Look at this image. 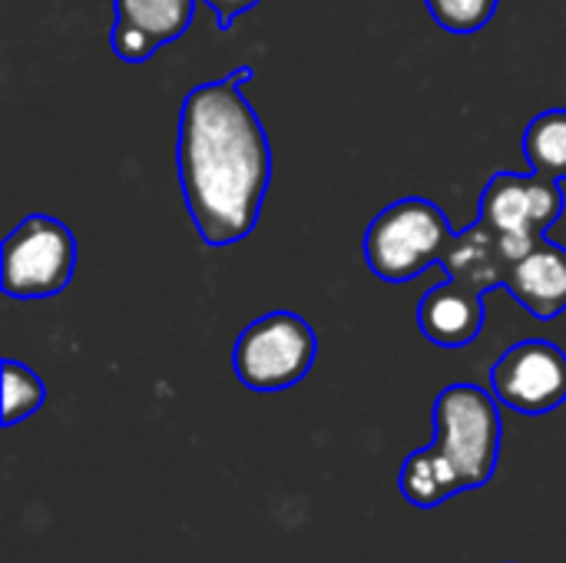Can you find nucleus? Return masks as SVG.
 Masks as SVG:
<instances>
[{
	"label": "nucleus",
	"mask_w": 566,
	"mask_h": 563,
	"mask_svg": "<svg viewBox=\"0 0 566 563\" xmlns=\"http://www.w3.org/2000/svg\"><path fill=\"white\" fill-rule=\"evenodd\" d=\"M245 80H252V66L199 83L179 110V186L209 249L235 246L255 229L272 183V146L242 93Z\"/></svg>",
	"instance_id": "f257e3e1"
},
{
	"label": "nucleus",
	"mask_w": 566,
	"mask_h": 563,
	"mask_svg": "<svg viewBox=\"0 0 566 563\" xmlns=\"http://www.w3.org/2000/svg\"><path fill=\"white\" fill-rule=\"evenodd\" d=\"M451 226L444 212L421 196L385 206L365 229V262L385 282H411L434 262H441Z\"/></svg>",
	"instance_id": "f03ea898"
},
{
	"label": "nucleus",
	"mask_w": 566,
	"mask_h": 563,
	"mask_svg": "<svg viewBox=\"0 0 566 563\" xmlns=\"http://www.w3.org/2000/svg\"><path fill=\"white\" fill-rule=\"evenodd\" d=\"M431 451L451 465L464 491L484 488L501 455L497 398L478 385H451L434 402V445Z\"/></svg>",
	"instance_id": "7ed1b4c3"
},
{
	"label": "nucleus",
	"mask_w": 566,
	"mask_h": 563,
	"mask_svg": "<svg viewBox=\"0 0 566 563\" xmlns=\"http://www.w3.org/2000/svg\"><path fill=\"white\" fill-rule=\"evenodd\" d=\"M76 269L73 232L43 212L20 219L3 239L0 285L10 299H53L60 295Z\"/></svg>",
	"instance_id": "20e7f679"
},
{
	"label": "nucleus",
	"mask_w": 566,
	"mask_h": 563,
	"mask_svg": "<svg viewBox=\"0 0 566 563\" xmlns=\"http://www.w3.org/2000/svg\"><path fill=\"white\" fill-rule=\"evenodd\" d=\"M315 352V332L302 315L269 312L239 335L232 368L252 392H285L308 375Z\"/></svg>",
	"instance_id": "39448f33"
},
{
	"label": "nucleus",
	"mask_w": 566,
	"mask_h": 563,
	"mask_svg": "<svg viewBox=\"0 0 566 563\" xmlns=\"http://www.w3.org/2000/svg\"><path fill=\"white\" fill-rule=\"evenodd\" d=\"M564 216V189L541 173H497L481 192V219L497 232L511 262L544 242Z\"/></svg>",
	"instance_id": "423d86ee"
},
{
	"label": "nucleus",
	"mask_w": 566,
	"mask_h": 563,
	"mask_svg": "<svg viewBox=\"0 0 566 563\" xmlns=\"http://www.w3.org/2000/svg\"><path fill=\"white\" fill-rule=\"evenodd\" d=\"M494 398L517 415H547L566 402V352L527 338L511 345L491 368Z\"/></svg>",
	"instance_id": "0eeeda50"
},
{
	"label": "nucleus",
	"mask_w": 566,
	"mask_h": 563,
	"mask_svg": "<svg viewBox=\"0 0 566 563\" xmlns=\"http://www.w3.org/2000/svg\"><path fill=\"white\" fill-rule=\"evenodd\" d=\"M418 329L441 348H464L484 329V292L448 279L418 302Z\"/></svg>",
	"instance_id": "6e6552de"
},
{
	"label": "nucleus",
	"mask_w": 566,
	"mask_h": 563,
	"mask_svg": "<svg viewBox=\"0 0 566 563\" xmlns=\"http://www.w3.org/2000/svg\"><path fill=\"white\" fill-rule=\"evenodd\" d=\"M507 292L537 319H557L566 312V249L541 242L511 265Z\"/></svg>",
	"instance_id": "1a4fd4ad"
},
{
	"label": "nucleus",
	"mask_w": 566,
	"mask_h": 563,
	"mask_svg": "<svg viewBox=\"0 0 566 563\" xmlns=\"http://www.w3.org/2000/svg\"><path fill=\"white\" fill-rule=\"evenodd\" d=\"M441 265H444L448 279H458V282H468V285L488 292L494 285H507L514 262L507 259L497 232L484 219H478L474 226L451 236V242L441 256Z\"/></svg>",
	"instance_id": "9d476101"
},
{
	"label": "nucleus",
	"mask_w": 566,
	"mask_h": 563,
	"mask_svg": "<svg viewBox=\"0 0 566 563\" xmlns=\"http://www.w3.org/2000/svg\"><path fill=\"white\" fill-rule=\"evenodd\" d=\"M196 17V0H116V23L143 33L156 46L179 40Z\"/></svg>",
	"instance_id": "9b49d317"
},
{
	"label": "nucleus",
	"mask_w": 566,
	"mask_h": 563,
	"mask_svg": "<svg viewBox=\"0 0 566 563\" xmlns=\"http://www.w3.org/2000/svg\"><path fill=\"white\" fill-rule=\"evenodd\" d=\"M401 491L415 508H438L448 498L461 494L464 484L461 478L451 471V465H444L431 448L415 451L405 468H401Z\"/></svg>",
	"instance_id": "f8f14e48"
},
{
	"label": "nucleus",
	"mask_w": 566,
	"mask_h": 563,
	"mask_svg": "<svg viewBox=\"0 0 566 563\" xmlns=\"http://www.w3.org/2000/svg\"><path fill=\"white\" fill-rule=\"evenodd\" d=\"M524 156L534 173L566 179V110H544L524 129Z\"/></svg>",
	"instance_id": "ddd939ff"
},
{
	"label": "nucleus",
	"mask_w": 566,
	"mask_h": 563,
	"mask_svg": "<svg viewBox=\"0 0 566 563\" xmlns=\"http://www.w3.org/2000/svg\"><path fill=\"white\" fill-rule=\"evenodd\" d=\"M0 372H3V425L10 428L30 418L43 405V382L13 358H7Z\"/></svg>",
	"instance_id": "4468645a"
},
{
	"label": "nucleus",
	"mask_w": 566,
	"mask_h": 563,
	"mask_svg": "<svg viewBox=\"0 0 566 563\" xmlns=\"http://www.w3.org/2000/svg\"><path fill=\"white\" fill-rule=\"evenodd\" d=\"M434 23L448 33H478L491 23L497 0H424Z\"/></svg>",
	"instance_id": "2eb2a0df"
},
{
	"label": "nucleus",
	"mask_w": 566,
	"mask_h": 563,
	"mask_svg": "<svg viewBox=\"0 0 566 563\" xmlns=\"http://www.w3.org/2000/svg\"><path fill=\"white\" fill-rule=\"evenodd\" d=\"M202 3L212 10L219 30H229L242 13H249V10H252L255 3H262V0H202Z\"/></svg>",
	"instance_id": "dca6fc26"
}]
</instances>
